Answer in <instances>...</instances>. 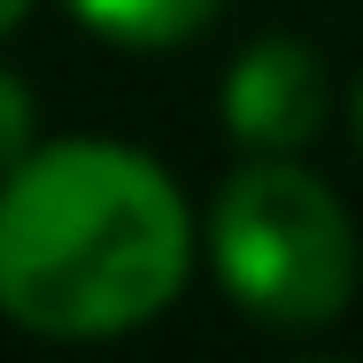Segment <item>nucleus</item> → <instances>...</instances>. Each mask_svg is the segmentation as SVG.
<instances>
[{
    "instance_id": "nucleus-1",
    "label": "nucleus",
    "mask_w": 363,
    "mask_h": 363,
    "mask_svg": "<svg viewBox=\"0 0 363 363\" xmlns=\"http://www.w3.org/2000/svg\"><path fill=\"white\" fill-rule=\"evenodd\" d=\"M194 271L170 170L116 140L31 147L0 178V309L47 340H108L162 317Z\"/></svg>"
},
{
    "instance_id": "nucleus-2",
    "label": "nucleus",
    "mask_w": 363,
    "mask_h": 363,
    "mask_svg": "<svg viewBox=\"0 0 363 363\" xmlns=\"http://www.w3.org/2000/svg\"><path fill=\"white\" fill-rule=\"evenodd\" d=\"M224 294L263 325H333L356 294V224L325 178L263 155L232 170L209 217Z\"/></svg>"
},
{
    "instance_id": "nucleus-3",
    "label": "nucleus",
    "mask_w": 363,
    "mask_h": 363,
    "mask_svg": "<svg viewBox=\"0 0 363 363\" xmlns=\"http://www.w3.org/2000/svg\"><path fill=\"white\" fill-rule=\"evenodd\" d=\"M224 132L255 155H294L325 132V70L301 39H255L224 70Z\"/></svg>"
},
{
    "instance_id": "nucleus-4",
    "label": "nucleus",
    "mask_w": 363,
    "mask_h": 363,
    "mask_svg": "<svg viewBox=\"0 0 363 363\" xmlns=\"http://www.w3.org/2000/svg\"><path fill=\"white\" fill-rule=\"evenodd\" d=\"M224 0H70V16L85 31L116 39V47H178L194 39Z\"/></svg>"
},
{
    "instance_id": "nucleus-5",
    "label": "nucleus",
    "mask_w": 363,
    "mask_h": 363,
    "mask_svg": "<svg viewBox=\"0 0 363 363\" xmlns=\"http://www.w3.org/2000/svg\"><path fill=\"white\" fill-rule=\"evenodd\" d=\"M31 124H39V108H31V93H23V77L0 70V178L31 155Z\"/></svg>"
},
{
    "instance_id": "nucleus-6",
    "label": "nucleus",
    "mask_w": 363,
    "mask_h": 363,
    "mask_svg": "<svg viewBox=\"0 0 363 363\" xmlns=\"http://www.w3.org/2000/svg\"><path fill=\"white\" fill-rule=\"evenodd\" d=\"M23 8H31V0H0V31H16V23H23Z\"/></svg>"
},
{
    "instance_id": "nucleus-7",
    "label": "nucleus",
    "mask_w": 363,
    "mask_h": 363,
    "mask_svg": "<svg viewBox=\"0 0 363 363\" xmlns=\"http://www.w3.org/2000/svg\"><path fill=\"white\" fill-rule=\"evenodd\" d=\"M356 140H363V85H356Z\"/></svg>"
}]
</instances>
